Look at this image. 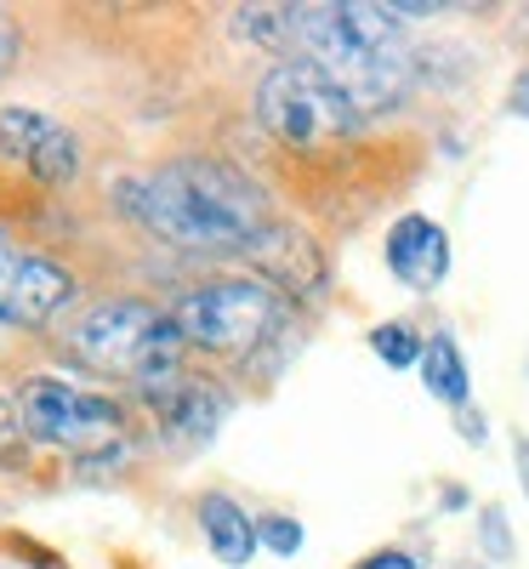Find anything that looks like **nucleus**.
I'll use <instances>...</instances> for the list:
<instances>
[{
	"label": "nucleus",
	"mask_w": 529,
	"mask_h": 569,
	"mask_svg": "<svg viewBox=\"0 0 529 569\" xmlns=\"http://www.w3.org/2000/svg\"><path fill=\"white\" fill-rule=\"evenodd\" d=\"M114 200L160 240L182 251H246L268 228V194L262 188L211 154H182L142 177H120Z\"/></svg>",
	"instance_id": "obj_1"
},
{
	"label": "nucleus",
	"mask_w": 529,
	"mask_h": 569,
	"mask_svg": "<svg viewBox=\"0 0 529 569\" xmlns=\"http://www.w3.org/2000/svg\"><path fill=\"white\" fill-rule=\"evenodd\" d=\"M285 18H291V40L302 46V58L359 114L405 103L416 63H410V46L399 40L393 7L348 0V7H285Z\"/></svg>",
	"instance_id": "obj_2"
},
{
	"label": "nucleus",
	"mask_w": 529,
	"mask_h": 569,
	"mask_svg": "<svg viewBox=\"0 0 529 569\" xmlns=\"http://www.w3.org/2000/svg\"><path fill=\"white\" fill-rule=\"evenodd\" d=\"M69 348L109 376H131L149 393L171 376H182V330L171 325V313H160L142 297H109L98 308H86L69 330Z\"/></svg>",
	"instance_id": "obj_3"
},
{
	"label": "nucleus",
	"mask_w": 529,
	"mask_h": 569,
	"mask_svg": "<svg viewBox=\"0 0 529 569\" xmlns=\"http://www.w3.org/2000/svg\"><path fill=\"white\" fill-rule=\"evenodd\" d=\"M257 114L262 126L291 142V149H325V142H342L365 114L336 91L308 58H291V63H273L257 86Z\"/></svg>",
	"instance_id": "obj_4"
},
{
	"label": "nucleus",
	"mask_w": 529,
	"mask_h": 569,
	"mask_svg": "<svg viewBox=\"0 0 529 569\" xmlns=\"http://www.w3.org/2000/svg\"><path fill=\"white\" fill-rule=\"evenodd\" d=\"M171 325L182 330L188 348L239 353L279 325V297L268 279H206L194 291H182V302L171 308Z\"/></svg>",
	"instance_id": "obj_5"
},
{
	"label": "nucleus",
	"mask_w": 529,
	"mask_h": 569,
	"mask_svg": "<svg viewBox=\"0 0 529 569\" xmlns=\"http://www.w3.org/2000/svg\"><path fill=\"white\" fill-rule=\"evenodd\" d=\"M18 416L23 433L58 450H98L109 439H120L126 410L109 393H86L74 382H58V376H29L18 388Z\"/></svg>",
	"instance_id": "obj_6"
},
{
	"label": "nucleus",
	"mask_w": 529,
	"mask_h": 569,
	"mask_svg": "<svg viewBox=\"0 0 529 569\" xmlns=\"http://www.w3.org/2000/svg\"><path fill=\"white\" fill-rule=\"evenodd\" d=\"M74 302V279L63 262L18 251V240L0 228V325H46Z\"/></svg>",
	"instance_id": "obj_7"
},
{
	"label": "nucleus",
	"mask_w": 529,
	"mask_h": 569,
	"mask_svg": "<svg viewBox=\"0 0 529 569\" xmlns=\"http://www.w3.org/2000/svg\"><path fill=\"white\" fill-rule=\"evenodd\" d=\"M0 160L23 166L46 188H63L80 177V137L69 126H58L52 114L12 103V109H0Z\"/></svg>",
	"instance_id": "obj_8"
},
{
	"label": "nucleus",
	"mask_w": 529,
	"mask_h": 569,
	"mask_svg": "<svg viewBox=\"0 0 529 569\" xmlns=\"http://www.w3.org/2000/svg\"><path fill=\"white\" fill-rule=\"evenodd\" d=\"M246 257H251L273 284H285V291H297V297H313L319 284H325V257H319V246L308 240L302 228H291V222H268L257 240L246 246Z\"/></svg>",
	"instance_id": "obj_9"
},
{
	"label": "nucleus",
	"mask_w": 529,
	"mask_h": 569,
	"mask_svg": "<svg viewBox=\"0 0 529 569\" xmlns=\"http://www.w3.org/2000/svg\"><path fill=\"white\" fill-rule=\"evenodd\" d=\"M388 268L410 291H439V279L450 273V233L432 217H399L388 233Z\"/></svg>",
	"instance_id": "obj_10"
},
{
	"label": "nucleus",
	"mask_w": 529,
	"mask_h": 569,
	"mask_svg": "<svg viewBox=\"0 0 529 569\" xmlns=\"http://www.w3.org/2000/svg\"><path fill=\"white\" fill-rule=\"evenodd\" d=\"M149 405H154L160 427H166L171 439H182V445H206V439L217 433L222 410H228L222 393L206 388L200 376H171V382L149 388Z\"/></svg>",
	"instance_id": "obj_11"
},
{
	"label": "nucleus",
	"mask_w": 529,
	"mask_h": 569,
	"mask_svg": "<svg viewBox=\"0 0 529 569\" xmlns=\"http://www.w3.org/2000/svg\"><path fill=\"white\" fill-rule=\"evenodd\" d=\"M200 530H206L217 563H228V569H246L251 552L262 547V541H257V518L239 507L233 496H222V490L200 496Z\"/></svg>",
	"instance_id": "obj_12"
},
{
	"label": "nucleus",
	"mask_w": 529,
	"mask_h": 569,
	"mask_svg": "<svg viewBox=\"0 0 529 569\" xmlns=\"http://www.w3.org/2000/svg\"><path fill=\"white\" fill-rule=\"evenodd\" d=\"M421 382H427V393L439 399V405H467V393H472V376H467V359H461V348H456V337H427V348H421Z\"/></svg>",
	"instance_id": "obj_13"
},
{
	"label": "nucleus",
	"mask_w": 529,
	"mask_h": 569,
	"mask_svg": "<svg viewBox=\"0 0 529 569\" xmlns=\"http://www.w3.org/2000/svg\"><path fill=\"white\" fill-rule=\"evenodd\" d=\"M370 348H376L381 365L405 370V365H421V348H427V342L416 337L410 325H376V330H370Z\"/></svg>",
	"instance_id": "obj_14"
},
{
	"label": "nucleus",
	"mask_w": 529,
	"mask_h": 569,
	"mask_svg": "<svg viewBox=\"0 0 529 569\" xmlns=\"http://www.w3.org/2000/svg\"><path fill=\"white\" fill-rule=\"evenodd\" d=\"M257 541L268 552H279V558H291V552H302V525H297V518H285V512H262L257 518Z\"/></svg>",
	"instance_id": "obj_15"
},
{
	"label": "nucleus",
	"mask_w": 529,
	"mask_h": 569,
	"mask_svg": "<svg viewBox=\"0 0 529 569\" xmlns=\"http://www.w3.org/2000/svg\"><path fill=\"white\" fill-rule=\"evenodd\" d=\"M23 416H18V399H0V461H18L23 456Z\"/></svg>",
	"instance_id": "obj_16"
},
{
	"label": "nucleus",
	"mask_w": 529,
	"mask_h": 569,
	"mask_svg": "<svg viewBox=\"0 0 529 569\" xmlns=\"http://www.w3.org/2000/svg\"><path fill=\"white\" fill-rule=\"evenodd\" d=\"M485 536H490V552H496V558H507V552H512V536H507V512H501V507H490V512H485Z\"/></svg>",
	"instance_id": "obj_17"
},
{
	"label": "nucleus",
	"mask_w": 529,
	"mask_h": 569,
	"mask_svg": "<svg viewBox=\"0 0 529 569\" xmlns=\"http://www.w3.org/2000/svg\"><path fill=\"white\" fill-rule=\"evenodd\" d=\"M359 569H421V563H416L410 552H370Z\"/></svg>",
	"instance_id": "obj_18"
},
{
	"label": "nucleus",
	"mask_w": 529,
	"mask_h": 569,
	"mask_svg": "<svg viewBox=\"0 0 529 569\" xmlns=\"http://www.w3.org/2000/svg\"><path fill=\"white\" fill-rule=\"evenodd\" d=\"M507 109H512L518 120H529V69L512 80V91H507Z\"/></svg>",
	"instance_id": "obj_19"
},
{
	"label": "nucleus",
	"mask_w": 529,
	"mask_h": 569,
	"mask_svg": "<svg viewBox=\"0 0 529 569\" xmlns=\"http://www.w3.org/2000/svg\"><path fill=\"white\" fill-rule=\"evenodd\" d=\"M12 58H18V34H12L7 23H0V74L12 69Z\"/></svg>",
	"instance_id": "obj_20"
},
{
	"label": "nucleus",
	"mask_w": 529,
	"mask_h": 569,
	"mask_svg": "<svg viewBox=\"0 0 529 569\" xmlns=\"http://www.w3.org/2000/svg\"><path fill=\"white\" fill-rule=\"evenodd\" d=\"M512 461H518V479H523V496H529V439L512 445Z\"/></svg>",
	"instance_id": "obj_21"
},
{
	"label": "nucleus",
	"mask_w": 529,
	"mask_h": 569,
	"mask_svg": "<svg viewBox=\"0 0 529 569\" xmlns=\"http://www.w3.org/2000/svg\"><path fill=\"white\" fill-rule=\"evenodd\" d=\"M456 569H485V563H456Z\"/></svg>",
	"instance_id": "obj_22"
}]
</instances>
